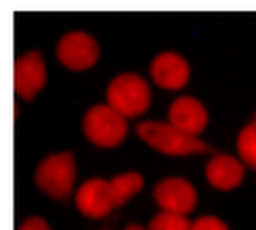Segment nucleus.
<instances>
[{
	"mask_svg": "<svg viewBox=\"0 0 256 230\" xmlns=\"http://www.w3.org/2000/svg\"><path fill=\"white\" fill-rule=\"evenodd\" d=\"M46 81V66L41 52L32 50L13 63V88L20 98L34 100Z\"/></svg>",
	"mask_w": 256,
	"mask_h": 230,
	"instance_id": "39448f33",
	"label": "nucleus"
},
{
	"mask_svg": "<svg viewBox=\"0 0 256 230\" xmlns=\"http://www.w3.org/2000/svg\"><path fill=\"white\" fill-rule=\"evenodd\" d=\"M74 177H76L74 156L68 151H63V153L46 156L39 164L35 173V182L50 197L64 199L72 190Z\"/></svg>",
	"mask_w": 256,
	"mask_h": 230,
	"instance_id": "20e7f679",
	"label": "nucleus"
},
{
	"mask_svg": "<svg viewBox=\"0 0 256 230\" xmlns=\"http://www.w3.org/2000/svg\"><path fill=\"white\" fill-rule=\"evenodd\" d=\"M126 230H146V228H142V226H138V224H129Z\"/></svg>",
	"mask_w": 256,
	"mask_h": 230,
	"instance_id": "f3484780",
	"label": "nucleus"
},
{
	"mask_svg": "<svg viewBox=\"0 0 256 230\" xmlns=\"http://www.w3.org/2000/svg\"><path fill=\"white\" fill-rule=\"evenodd\" d=\"M254 118H256V114H254Z\"/></svg>",
	"mask_w": 256,
	"mask_h": 230,
	"instance_id": "a211bd4d",
	"label": "nucleus"
},
{
	"mask_svg": "<svg viewBox=\"0 0 256 230\" xmlns=\"http://www.w3.org/2000/svg\"><path fill=\"white\" fill-rule=\"evenodd\" d=\"M107 102L112 109L118 110L124 118L138 116L148 110L152 102L150 86L138 74L116 76L107 86Z\"/></svg>",
	"mask_w": 256,
	"mask_h": 230,
	"instance_id": "f03ea898",
	"label": "nucleus"
},
{
	"mask_svg": "<svg viewBox=\"0 0 256 230\" xmlns=\"http://www.w3.org/2000/svg\"><path fill=\"white\" fill-rule=\"evenodd\" d=\"M190 228H192V223L182 214L162 212L152 219L148 230H190Z\"/></svg>",
	"mask_w": 256,
	"mask_h": 230,
	"instance_id": "4468645a",
	"label": "nucleus"
},
{
	"mask_svg": "<svg viewBox=\"0 0 256 230\" xmlns=\"http://www.w3.org/2000/svg\"><path fill=\"white\" fill-rule=\"evenodd\" d=\"M208 114L199 100L192 96L177 98L170 107V124L190 136L199 134L206 127Z\"/></svg>",
	"mask_w": 256,
	"mask_h": 230,
	"instance_id": "9d476101",
	"label": "nucleus"
},
{
	"mask_svg": "<svg viewBox=\"0 0 256 230\" xmlns=\"http://www.w3.org/2000/svg\"><path fill=\"white\" fill-rule=\"evenodd\" d=\"M136 132L142 140L166 155H190V153L212 151L206 142L190 136L172 124H164V122H142L136 126Z\"/></svg>",
	"mask_w": 256,
	"mask_h": 230,
	"instance_id": "f257e3e1",
	"label": "nucleus"
},
{
	"mask_svg": "<svg viewBox=\"0 0 256 230\" xmlns=\"http://www.w3.org/2000/svg\"><path fill=\"white\" fill-rule=\"evenodd\" d=\"M238 151L244 162L256 170V118L240 132L238 136Z\"/></svg>",
	"mask_w": 256,
	"mask_h": 230,
	"instance_id": "ddd939ff",
	"label": "nucleus"
},
{
	"mask_svg": "<svg viewBox=\"0 0 256 230\" xmlns=\"http://www.w3.org/2000/svg\"><path fill=\"white\" fill-rule=\"evenodd\" d=\"M152 76L155 83L162 88L177 90L186 85L190 78V66L186 59L175 52H164L158 54L152 63Z\"/></svg>",
	"mask_w": 256,
	"mask_h": 230,
	"instance_id": "1a4fd4ad",
	"label": "nucleus"
},
{
	"mask_svg": "<svg viewBox=\"0 0 256 230\" xmlns=\"http://www.w3.org/2000/svg\"><path fill=\"white\" fill-rule=\"evenodd\" d=\"M155 201L164 212L174 214H188L196 208L198 194L194 186L184 178L172 177L164 178L155 186Z\"/></svg>",
	"mask_w": 256,
	"mask_h": 230,
	"instance_id": "0eeeda50",
	"label": "nucleus"
},
{
	"mask_svg": "<svg viewBox=\"0 0 256 230\" xmlns=\"http://www.w3.org/2000/svg\"><path fill=\"white\" fill-rule=\"evenodd\" d=\"M76 204L80 212L88 218L107 216L114 208L109 182L104 178H90L87 182H83L76 194Z\"/></svg>",
	"mask_w": 256,
	"mask_h": 230,
	"instance_id": "6e6552de",
	"label": "nucleus"
},
{
	"mask_svg": "<svg viewBox=\"0 0 256 230\" xmlns=\"http://www.w3.org/2000/svg\"><path fill=\"white\" fill-rule=\"evenodd\" d=\"M206 178L218 190H230L244 178V166L234 156L220 153L206 164Z\"/></svg>",
	"mask_w": 256,
	"mask_h": 230,
	"instance_id": "9b49d317",
	"label": "nucleus"
},
{
	"mask_svg": "<svg viewBox=\"0 0 256 230\" xmlns=\"http://www.w3.org/2000/svg\"><path fill=\"white\" fill-rule=\"evenodd\" d=\"M190 230H228V228L222 219L212 218V216H204V218H199L198 221H194Z\"/></svg>",
	"mask_w": 256,
	"mask_h": 230,
	"instance_id": "2eb2a0df",
	"label": "nucleus"
},
{
	"mask_svg": "<svg viewBox=\"0 0 256 230\" xmlns=\"http://www.w3.org/2000/svg\"><path fill=\"white\" fill-rule=\"evenodd\" d=\"M111 196H112V204L114 206H122L124 202H128L134 194H138L144 186V178L140 173L129 172L122 173V175H116L111 182Z\"/></svg>",
	"mask_w": 256,
	"mask_h": 230,
	"instance_id": "f8f14e48",
	"label": "nucleus"
},
{
	"mask_svg": "<svg viewBox=\"0 0 256 230\" xmlns=\"http://www.w3.org/2000/svg\"><path fill=\"white\" fill-rule=\"evenodd\" d=\"M98 42L85 32H70L58 42V59L72 70H85L98 61Z\"/></svg>",
	"mask_w": 256,
	"mask_h": 230,
	"instance_id": "423d86ee",
	"label": "nucleus"
},
{
	"mask_svg": "<svg viewBox=\"0 0 256 230\" xmlns=\"http://www.w3.org/2000/svg\"><path fill=\"white\" fill-rule=\"evenodd\" d=\"M83 131L100 148H114L128 134V124L111 105H94L83 118Z\"/></svg>",
	"mask_w": 256,
	"mask_h": 230,
	"instance_id": "7ed1b4c3",
	"label": "nucleus"
},
{
	"mask_svg": "<svg viewBox=\"0 0 256 230\" xmlns=\"http://www.w3.org/2000/svg\"><path fill=\"white\" fill-rule=\"evenodd\" d=\"M18 230H50V224H48L42 218L34 216V218L26 219V221L20 224V228Z\"/></svg>",
	"mask_w": 256,
	"mask_h": 230,
	"instance_id": "dca6fc26",
	"label": "nucleus"
}]
</instances>
